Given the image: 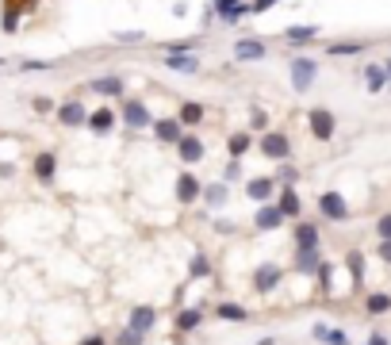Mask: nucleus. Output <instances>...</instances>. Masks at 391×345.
Instances as JSON below:
<instances>
[{
	"instance_id": "f257e3e1",
	"label": "nucleus",
	"mask_w": 391,
	"mask_h": 345,
	"mask_svg": "<svg viewBox=\"0 0 391 345\" xmlns=\"http://www.w3.org/2000/svg\"><path fill=\"white\" fill-rule=\"evenodd\" d=\"M288 73H291V89L307 92L311 85H315V77H318V62H315V57L295 54V57H291V66H288Z\"/></svg>"
},
{
	"instance_id": "f03ea898",
	"label": "nucleus",
	"mask_w": 391,
	"mask_h": 345,
	"mask_svg": "<svg viewBox=\"0 0 391 345\" xmlns=\"http://www.w3.org/2000/svg\"><path fill=\"white\" fill-rule=\"evenodd\" d=\"M119 119H123L131 131H146V127L154 123L150 107L142 104V100H123V107H119Z\"/></svg>"
},
{
	"instance_id": "7ed1b4c3",
	"label": "nucleus",
	"mask_w": 391,
	"mask_h": 345,
	"mask_svg": "<svg viewBox=\"0 0 391 345\" xmlns=\"http://www.w3.org/2000/svg\"><path fill=\"white\" fill-rule=\"evenodd\" d=\"M31 8H35V0H4V12H0V31H4V35H16L24 12H31Z\"/></svg>"
},
{
	"instance_id": "20e7f679",
	"label": "nucleus",
	"mask_w": 391,
	"mask_h": 345,
	"mask_svg": "<svg viewBox=\"0 0 391 345\" xmlns=\"http://www.w3.org/2000/svg\"><path fill=\"white\" fill-rule=\"evenodd\" d=\"M261 154L273 157V161H288L291 157V142L284 131H265V139H261Z\"/></svg>"
},
{
	"instance_id": "39448f33",
	"label": "nucleus",
	"mask_w": 391,
	"mask_h": 345,
	"mask_svg": "<svg viewBox=\"0 0 391 345\" xmlns=\"http://www.w3.org/2000/svg\"><path fill=\"white\" fill-rule=\"evenodd\" d=\"M318 211H322L326 219H334V222H345V219H349V204H345V196H341V192H322V196H318Z\"/></svg>"
},
{
	"instance_id": "423d86ee",
	"label": "nucleus",
	"mask_w": 391,
	"mask_h": 345,
	"mask_svg": "<svg viewBox=\"0 0 391 345\" xmlns=\"http://www.w3.org/2000/svg\"><path fill=\"white\" fill-rule=\"evenodd\" d=\"M150 131H154V139H158L161 146H173V142L184 134V127H181V119H176V115H165V119H154Z\"/></svg>"
},
{
	"instance_id": "0eeeda50",
	"label": "nucleus",
	"mask_w": 391,
	"mask_h": 345,
	"mask_svg": "<svg viewBox=\"0 0 391 345\" xmlns=\"http://www.w3.org/2000/svg\"><path fill=\"white\" fill-rule=\"evenodd\" d=\"M307 123H311V134H315L318 142H330L334 139V112H326V107H315V112L307 115Z\"/></svg>"
},
{
	"instance_id": "6e6552de",
	"label": "nucleus",
	"mask_w": 391,
	"mask_h": 345,
	"mask_svg": "<svg viewBox=\"0 0 391 345\" xmlns=\"http://www.w3.org/2000/svg\"><path fill=\"white\" fill-rule=\"evenodd\" d=\"M200 192H203V184H200V177H196V172H181V177H176V200H181V207L196 204V200H200Z\"/></svg>"
},
{
	"instance_id": "1a4fd4ad",
	"label": "nucleus",
	"mask_w": 391,
	"mask_h": 345,
	"mask_svg": "<svg viewBox=\"0 0 391 345\" xmlns=\"http://www.w3.org/2000/svg\"><path fill=\"white\" fill-rule=\"evenodd\" d=\"M173 73H200V57L192 54V50H181V54H173V50H165V57H161Z\"/></svg>"
},
{
	"instance_id": "9d476101",
	"label": "nucleus",
	"mask_w": 391,
	"mask_h": 345,
	"mask_svg": "<svg viewBox=\"0 0 391 345\" xmlns=\"http://www.w3.org/2000/svg\"><path fill=\"white\" fill-rule=\"evenodd\" d=\"M173 146H176V154H181V161H184V165H196L203 154H208V150H203V142L196 139V134H181V139H176Z\"/></svg>"
},
{
	"instance_id": "9b49d317",
	"label": "nucleus",
	"mask_w": 391,
	"mask_h": 345,
	"mask_svg": "<svg viewBox=\"0 0 391 345\" xmlns=\"http://www.w3.org/2000/svg\"><path fill=\"white\" fill-rule=\"evenodd\" d=\"M269 54V46L261 39H238L234 42V62H261Z\"/></svg>"
},
{
	"instance_id": "f8f14e48",
	"label": "nucleus",
	"mask_w": 391,
	"mask_h": 345,
	"mask_svg": "<svg viewBox=\"0 0 391 345\" xmlns=\"http://www.w3.org/2000/svg\"><path fill=\"white\" fill-rule=\"evenodd\" d=\"M54 112H58V123H62V127H84V119H89V107L77 104V100H69V104H58Z\"/></svg>"
},
{
	"instance_id": "ddd939ff",
	"label": "nucleus",
	"mask_w": 391,
	"mask_h": 345,
	"mask_svg": "<svg viewBox=\"0 0 391 345\" xmlns=\"http://www.w3.org/2000/svg\"><path fill=\"white\" fill-rule=\"evenodd\" d=\"M280 222H284V215H280V207H276L273 200H265V204L253 211V227L257 230H276Z\"/></svg>"
},
{
	"instance_id": "4468645a",
	"label": "nucleus",
	"mask_w": 391,
	"mask_h": 345,
	"mask_svg": "<svg viewBox=\"0 0 391 345\" xmlns=\"http://www.w3.org/2000/svg\"><path fill=\"white\" fill-rule=\"evenodd\" d=\"M127 326L131 330H138V334H150L154 326H158V311H154V307H131V319H127Z\"/></svg>"
},
{
	"instance_id": "2eb2a0df",
	"label": "nucleus",
	"mask_w": 391,
	"mask_h": 345,
	"mask_svg": "<svg viewBox=\"0 0 391 345\" xmlns=\"http://www.w3.org/2000/svg\"><path fill=\"white\" fill-rule=\"evenodd\" d=\"M280 276H284V269H276V265H261V269L253 272V288H257L261 296H269V292L280 284Z\"/></svg>"
},
{
	"instance_id": "dca6fc26",
	"label": "nucleus",
	"mask_w": 391,
	"mask_h": 345,
	"mask_svg": "<svg viewBox=\"0 0 391 345\" xmlns=\"http://www.w3.org/2000/svg\"><path fill=\"white\" fill-rule=\"evenodd\" d=\"M276 207H280L284 219H300L303 204H300V192H295V184H284V192H280V200H276Z\"/></svg>"
},
{
	"instance_id": "f3484780",
	"label": "nucleus",
	"mask_w": 391,
	"mask_h": 345,
	"mask_svg": "<svg viewBox=\"0 0 391 345\" xmlns=\"http://www.w3.org/2000/svg\"><path fill=\"white\" fill-rule=\"evenodd\" d=\"M84 127H89V131H96V134H108L111 127H116V112H111V107H96V112H89Z\"/></svg>"
},
{
	"instance_id": "a211bd4d",
	"label": "nucleus",
	"mask_w": 391,
	"mask_h": 345,
	"mask_svg": "<svg viewBox=\"0 0 391 345\" xmlns=\"http://www.w3.org/2000/svg\"><path fill=\"white\" fill-rule=\"evenodd\" d=\"M203 115H208V107H203V104H196V100H184L181 112H176V119H181V127H200Z\"/></svg>"
},
{
	"instance_id": "6ab92c4d",
	"label": "nucleus",
	"mask_w": 391,
	"mask_h": 345,
	"mask_svg": "<svg viewBox=\"0 0 391 345\" xmlns=\"http://www.w3.org/2000/svg\"><path fill=\"white\" fill-rule=\"evenodd\" d=\"M54 172H58V157H54L51 150H42V154L35 157V177H39L42 184H51V181H54Z\"/></svg>"
},
{
	"instance_id": "aec40b11",
	"label": "nucleus",
	"mask_w": 391,
	"mask_h": 345,
	"mask_svg": "<svg viewBox=\"0 0 391 345\" xmlns=\"http://www.w3.org/2000/svg\"><path fill=\"white\" fill-rule=\"evenodd\" d=\"M246 196H250L253 204H265V200H273V177H253V181L246 184Z\"/></svg>"
},
{
	"instance_id": "412c9836",
	"label": "nucleus",
	"mask_w": 391,
	"mask_h": 345,
	"mask_svg": "<svg viewBox=\"0 0 391 345\" xmlns=\"http://www.w3.org/2000/svg\"><path fill=\"white\" fill-rule=\"evenodd\" d=\"M311 334H315V342H322V345H349V334L338 330V326H322V322H318Z\"/></svg>"
},
{
	"instance_id": "4be33fe9",
	"label": "nucleus",
	"mask_w": 391,
	"mask_h": 345,
	"mask_svg": "<svg viewBox=\"0 0 391 345\" xmlns=\"http://www.w3.org/2000/svg\"><path fill=\"white\" fill-rule=\"evenodd\" d=\"M295 246L300 249H318V227L315 222H300V227H295Z\"/></svg>"
},
{
	"instance_id": "5701e85b",
	"label": "nucleus",
	"mask_w": 391,
	"mask_h": 345,
	"mask_svg": "<svg viewBox=\"0 0 391 345\" xmlns=\"http://www.w3.org/2000/svg\"><path fill=\"white\" fill-rule=\"evenodd\" d=\"M365 89L368 92H383V89H388V69L372 62V66L365 69Z\"/></svg>"
},
{
	"instance_id": "b1692460",
	"label": "nucleus",
	"mask_w": 391,
	"mask_h": 345,
	"mask_svg": "<svg viewBox=\"0 0 391 345\" xmlns=\"http://www.w3.org/2000/svg\"><path fill=\"white\" fill-rule=\"evenodd\" d=\"M200 322H203V311H200V307H188V311L176 315V334H192Z\"/></svg>"
},
{
	"instance_id": "393cba45",
	"label": "nucleus",
	"mask_w": 391,
	"mask_h": 345,
	"mask_svg": "<svg viewBox=\"0 0 391 345\" xmlns=\"http://www.w3.org/2000/svg\"><path fill=\"white\" fill-rule=\"evenodd\" d=\"M318 249H300L295 254V272H303V276H311V272H318Z\"/></svg>"
},
{
	"instance_id": "a878e982",
	"label": "nucleus",
	"mask_w": 391,
	"mask_h": 345,
	"mask_svg": "<svg viewBox=\"0 0 391 345\" xmlns=\"http://www.w3.org/2000/svg\"><path fill=\"white\" fill-rule=\"evenodd\" d=\"M123 77H100V81L92 85V92H100V96H123Z\"/></svg>"
},
{
	"instance_id": "bb28decb",
	"label": "nucleus",
	"mask_w": 391,
	"mask_h": 345,
	"mask_svg": "<svg viewBox=\"0 0 391 345\" xmlns=\"http://www.w3.org/2000/svg\"><path fill=\"white\" fill-rule=\"evenodd\" d=\"M215 315H219V319H226V322H246V319H250V311H246L242 303H219Z\"/></svg>"
},
{
	"instance_id": "cd10ccee",
	"label": "nucleus",
	"mask_w": 391,
	"mask_h": 345,
	"mask_svg": "<svg viewBox=\"0 0 391 345\" xmlns=\"http://www.w3.org/2000/svg\"><path fill=\"white\" fill-rule=\"evenodd\" d=\"M200 196L208 200V207H223V204H226V181H215V184H208V188H203Z\"/></svg>"
},
{
	"instance_id": "c85d7f7f",
	"label": "nucleus",
	"mask_w": 391,
	"mask_h": 345,
	"mask_svg": "<svg viewBox=\"0 0 391 345\" xmlns=\"http://www.w3.org/2000/svg\"><path fill=\"white\" fill-rule=\"evenodd\" d=\"M284 39H288V42H311V39H318V24H307V27H288V31H284Z\"/></svg>"
},
{
	"instance_id": "c756f323",
	"label": "nucleus",
	"mask_w": 391,
	"mask_h": 345,
	"mask_svg": "<svg viewBox=\"0 0 391 345\" xmlns=\"http://www.w3.org/2000/svg\"><path fill=\"white\" fill-rule=\"evenodd\" d=\"M253 146V139L246 131H238V134H230V142H226V150H230V157H246V150Z\"/></svg>"
},
{
	"instance_id": "7c9ffc66",
	"label": "nucleus",
	"mask_w": 391,
	"mask_h": 345,
	"mask_svg": "<svg viewBox=\"0 0 391 345\" xmlns=\"http://www.w3.org/2000/svg\"><path fill=\"white\" fill-rule=\"evenodd\" d=\"M330 57H353V54H365V42H334L330 50H326Z\"/></svg>"
},
{
	"instance_id": "2f4dec72",
	"label": "nucleus",
	"mask_w": 391,
	"mask_h": 345,
	"mask_svg": "<svg viewBox=\"0 0 391 345\" xmlns=\"http://www.w3.org/2000/svg\"><path fill=\"white\" fill-rule=\"evenodd\" d=\"M242 16H250V4H246V0H242V4H234V8H223V12H219V19H223L226 27H230V24H238Z\"/></svg>"
},
{
	"instance_id": "473e14b6",
	"label": "nucleus",
	"mask_w": 391,
	"mask_h": 345,
	"mask_svg": "<svg viewBox=\"0 0 391 345\" xmlns=\"http://www.w3.org/2000/svg\"><path fill=\"white\" fill-rule=\"evenodd\" d=\"M368 315H388L391 311V296H383V292H376V296H368Z\"/></svg>"
},
{
	"instance_id": "72a5a7b5",
	"label": "nucleus",
	"mask_w": 391,
	"mask_h": 345,
	"mask_svg": "<svg viewBox=\"0 0 391 345\" xmlns=\"http://www.w3.org/2000/svg\"><path fill=\"white\" fill-rule=\"evenodd\" d=\"M192 276H196V280L211 276V265H208V257H203V254H196V257H192Z\"/></svg>"
},
{
	"instance_id": "f704fd0d",
	"label": "nucleus",
	"mask_w": 391,
	"mask_h": 345,
	"mask_svg": "<svg viewBox=\"0 0 391 345\" xmlns=\"http://www.w3.org/2000/svg\"><path fill=\"white\" fill-rule=\"evenodd\" d=\"M142 337H146V334H138V330L127 326V330H119V334H116V345H142Z\"/></svg>"
},
{
	"instance_id": "c9c22d12",
	"label": "nucleus",
	"mask_w": 391,
	"mask_h": 345,
	"mask_svg": "<svg viewBox=\"0 0 391 345\" xmlns=\"http://www.w3.org/2000/svg\"><path fill=\"white\" fill-rule=\"evenodd\" d=\"M276 181H280V184H295V181H300V169H295V165H280Z\"/></svg>"
},
{
	"instance_id": "e433bc0d",
	"label": "nucleus",
	"mask_w": 391,
	"mask_h": 345,
	"mask_svg": "<svg viewBox=\"0 0 391 345\" xmlns=\"http://www.w3.org/2000/svg\"><path fill=\"white\" fill-rule=\"evenodd\" d=\"M250 127H253V131H265V127H269V115L261 112V107H253V112H250Z\"/></svg>"
},
{
	"instance_id": "4c0bfd02",
	"label": "nucleus",
	"mask_w": 391,
	"mask_h": 345,
	"mask_svg": "<svg viewBox=\"0 0 391 345\" xmlns=\"http://www.w3.org/2000/svg\"><path fill=\"white\" fill-rule=\"evenodd\" d=\"M361 265H365V257H361L357 249H353V254H349V269H353V280H361V276H365V269H361Z\"/></svg>"
},
{
	"instance_id": "58836bf2",
	"label": "nucleus",
	"mask_w": 391,
	"mask_h": 345,
	"mask_svg": "<svg viewBox=\"0 0 391 345\" xmlns=\"http://www.w3.org/2000/svg\"><path fill=\"white\" fill-rule=\"evenodd\" d=\"M31 107H35L39 115H46V112H54V100H46V96H35V100H31Z\"/></svg>"
},
{
	"instance_id": "ea45409f",
	"label": "nucleus",
	"mask_w": 391,
	"mask_h": 345,
	"mask_svg": "<svg viewBox=\"0 0 391 345\" xmlns=\"http://www.w3.org/2000/svg\"><path fill=\"white\" fill-rule=\"evenodd\" d=\"M238 172H242L238 157H230V165H226V172H223V181H226V184H230V181H238Z\"/></svg>"
},
{
	"instance_id": "a19ab883",
	"label": "nucleus",
	"mask_w": 391,
	"mask_h": 345,
	"mask_svg": "<svg viewBox=\"0 0 391 345\" xmlns=\"http://www.w3.org/2000/svg\"><path fill=\"white\" fill-rule=\"evenodd\" d=\"M376 234H380V238H391V215H380V222H376Z\"/></svg>"
},
{
	"instance_id": "79ce46f5",
	"label": "nucleus",
	"mask_w": 391,
	"mask_h": 345,
	"mask_svg": "<svg viewBox=\"0 0 391 345\" xmlns=\"http://www.w3.org/2000/svg\"><path fill=\"white\" fill-rule=\"evenodd\" d=\"M116 39H119V42H142L146 35H142V31H119Z\"/></svg>"
},
{
	"instance_id": "37998d69",
	"label": "nucleus",
	"mask_w": 391,
	"mask_h": 345,
	"mask_svg": "<svg viewBox=\"0 0 391 345\" xmlns=\"http://www.w3.org/2000/svg\"><path fill=\"white\" fill-rule=\"evenodd\" d=\"M273 4H280V0H253V4H250V12H269Z\"/></svg>"
},
{
	"instance_id": "c03bdc74",
	"label": "nucleus",
	"mask_w": 391,
	"mask_h": 345,
	"mask_svg": "<svg viewBox=\"0 0 391 345\" xmlns=\"http://www.w3.org/2000/svg\"><path fill=\"white\" fill-rule=\"evenodd\" d=\"M380 261L391 265V238H380Z\"/></svg>"
},
{
	"instance_id": "a18cd8bd",
	"label": "nucleus",
	"mask_w": 391,
	"mask_h": 345,
	"mask_svg": "<svg viewBox=\"0 0 391 345\" xmlns=\"http://www.w3.org/2000/svg\"><path fill=\"white\" fill-rule=\"evenodd\" d=\"M234 4H242V0H211V8H215V16H219L223 8H234Z\"/></svg>"
},
{
	"instance_id": "49530a36",
	"label": "nucleus",
	"mask_w": 391,
	"mask_h": 345,
	"mask_svg": "<svg viewBox=\"0 0 391 345\" xmlns=\"http://www.w3.org/2000/svg\"><path fill=\"white\" fill-rule=\"evenodd\" d=\"M81 345H104V334H89V337H84Z\"/></svg>"
},
{
	"instance_id": "de8ad7c7",
	"label": "nucleus",
	"mask_w": 391,
	"mask_h": 345,
	"mask_svg": "<svg viewBox=\"0 0 391 345\" xmlns=\"http://www.w3.org/2000/svg\"><path fill=\"white\" fill-rule=\"evenodd\" d=\"M372 345H388V337H383V334H372Z\"/></svg>"
},
{
	"instance_id": "09e8293b",
	"label": "nucleus",
	"mask_w": 391,
	"mask_h": 345,
	"mask_svg": "<svg viewBox=\"0 0 391 345\" xmlns=\"http://www.w3.org/2000/svg\"><path fill=\"white\" fill-rule=\"evenodd\" d=\"M4 66H8V57H0V69H4Z\"/></svg>"
}]
</instances>
